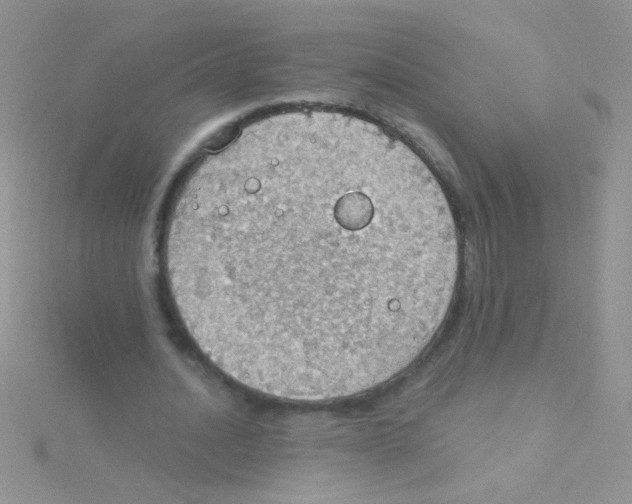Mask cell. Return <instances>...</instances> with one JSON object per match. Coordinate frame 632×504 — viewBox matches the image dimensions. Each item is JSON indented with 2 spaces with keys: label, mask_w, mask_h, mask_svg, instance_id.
Here are the masks:
<instances>
[{
  "label": "cell",
  "mask_w": 632,
  "mask_h": 504,
  "mask_svg": "<svg viewBox=\"0 0 632 504\" xmlns=\"http://www.w3.org/2000/svg\"><path fill=\"white\" fill-rule=\"evenodd\" d=\"M459 248L430 170L383 128L306 109L254 120L190 174L165 244L178 314L224 373L317 401L406 368L449 309Z\"/></svg>",
  "instance_id": "cell-1"
}]
</instances>
